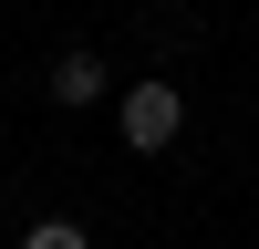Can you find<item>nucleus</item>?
I'll return each mask as SVG.
<instances>
[{
    "instance_id": "2",
    "label": "nucleus",
    "mask_w": 259,
    "mask_h": 249,
    "mask_svg": "<svg viewBox=\"0 0 259 249\" xmlns=\"http://www.w3.org/2000/svg\"><path fill=\"white\" fill-rule=\"evenodd\" d=\"M41 83H52V104H73V114H83V104L104 94V62H94V52H62V62H52Z\"/></svg>"
},
{
    "instance_id": "1",
    "label": "nucleus",
    "mask_w": 259,
    "mask_h": 249,
    "mask_svg": "<svg viewBox=\"0 0 259 249\" xmlns=\"http://www.w3.org/2000/svg\"><path fill=\"white\" fill-rule=\"evenodd\" d=\"M177 135H187V94L166 73H145L135 94H124V145H135V156H166Z\"/></svg>"
},
{
    "instance_id": "3",
    "label": "nucleus",
    "mask_w": 259,
    "mask_h": 249,
    "mask_svg": "<svg viewBox=\"0 0 259 249\" xmlns=\"http://www.w3.org/2000/svg\"><path fill=\"white\" fill-rule=\"evenodd\" d=\"M21 249H94V239H83V218H31Z\"/></svg>"
}]
</instances>
